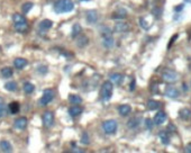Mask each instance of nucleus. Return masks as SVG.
I'll return each instance as SVG.
<instances>
[{
    "mask_svg": "<svg viewBox=\"0 0 191 153\" xmlns=\"http://www.w3.org/2000/svg\"><path fill=\"white\" fill-rule=\"evenodd\" d=\"M159 107H160V102L156 101V100H149L147 101V108L149 111H155Z\"/></svg>",
    "mask_w": 191,
    "mask_h": 153,
    "instance_id": "c85d7f7f",
    "label": "nucleus"
},
{
    "mask_svg": "<svg viewBox=\"0 0 191 153\" xmlns=\"http://www.w3.org/2000/svg\"><path fill=\"white\" fill-rule=\"evenodd\" d=\"M127 16V12L125 9H119L118 12H115V15H112V18H119V19H123Z\"/></svg>",
    "mask_w": 191,
    "mask_h": 153,
    "instance_id": "2f4dec72",
    "label": "nucleus"
},
{
    "mask_svg": "<svg viewBox=\"0 0 191 153\" xmlns=\"http://www.w3.org/2000/svg\"><path fill=\"white\" fill-rule=\"evenodd\" d=\"M183 89H184V90H187V89H188V88H187V85H185V83H183Z\"/></svg>",
    "mask_w": 191,
    "mask_h": 153,
    "instance_id": "c03bdc74",
    "label": "nucleus"
},
{
    "mask_svg": "<svg viewBox=\"0 0 191 153\" xmlns=\"http://www.w3.org/2000/svg\"><path fill=\"white\" fill-rule=\"evenodd\" d=\"M74 8V3L72 0H57L54 3V12L56 14H64L70 12Z\"/></svg>",
    "mask_w": 191,
    "mask_h": 153,
    "instance_id": "f257e3e1",
    "label": "nucleus"
},
{
    "mask_svg": "<svg viewBox=\"0 0 191 153\" xmlns=\"http://www.w3.org/2000/svg\"><path fill=\"white\" fill-rule=\"evenodd\" d=\"M140 117H134V118L129 119L128 123H127V126L128 128H136L140 125Z\"/></svg>",
    "mask_w": 191,
    "mask_h": 153,
    "instance_id": "412c9836",
    "label": "nucleus"
},
{
    "mask_svg": "<svg viewBox=\"0 0 191 153\" xmlns=\"http://www.w3.org/2000/svg\"><path fill=\"white\" fill-rule=\"evenodd\" d=\"M153 125H154V122H153L152 119L147 118L145 121V126H146V128H147V130H152V128H153Z\"/></svg>",
    "mask_w": 191,
    "mask_h": 153,
    "instance_id": "4c0bfd02",
    "label": "nucleus"
},
{
    "mask_svg": "<svg viewBox=\"0 0 191 153\" xmlns=\"http://www.w3.org/2000/svg\"><path fill=\"white\" fill-rule=\"evenodd\" d=\"M1 76L3 78H10V76H12V69L9 68V67L2 68L1 69Z\"/></svg>",
    "mask_w": 191,
    "mask_h": 153,
    "instance_id": "bb28decb",
    "label": "nucleus"
},
{
    "mask_svg": "<svg viewBox=\"0 0 191 153\" xmlns=\"http://www.w3.org/2000/svg\"><path fill=\"white\" fill-rule=\"evenodd\" d=\"M88 37L84 36V35H82V36H79L78 37V41H76V44H78V46H80V47H84V46L88 44Z\"/></svg>",
    "mask_w": 191,
    "mask_h": 153,
    "instance_id": "cd10ccee",
    "label": "nucleus"
},
{
    "mask_svg": "<svg viewBox=\"0 0 191 153\" xmlns=\"http://www.w3.org/2000/svg\"><path fill=\"white\" fill-rule=\"evenodd\" d=\"M82 111H83L82 107H80V106H78V105H74V106H72V107L69 108V115L72 117H78L79 115H81Z\"/></svg>",
    "mask_w": 191,
    "mask_h": 153,
    "instance_id": "9b49d317",
    "label": "nucleus"
},
{
    "mask_svg": "<svg viewBox=\"0 0 191 153\" xmlns=\"http://www.w3.org/2000/svg\"><path fill=\"white\" fill-rule=\"evenodd\" d=\"M5 89L8 91H16L17 90V83L15 81H9V82L5 83Z\"/></svg>",
    "mask_w": 191,
    "mask_h": 153,
    "instance_id": "c756f323",
    "label": "nucleus"
},
{
    "mask_svg": "<svg viewBox=\"0 0 191 153\" xmlns=\"http://www.w3.org/2000/svg\"><path fill=\"white\" fill-rule=\"evenodd\" d=\"M165 96L169 98H178L180 96V92L177 88L174 87H166L165 89Z\"/></svg>",
    "mask_w": 191,
    "mask_h": 153,
    "instance_id": "1a4fd4ad",
    "label": "nucleus"
},
{
    "mask_svg": "<svg viewBox=\"0 0 191 153\" xmlns=\"http://www.w3.org/2000/svg\"><path fill=\"white\" fill-rule=\"evenodd\" d=\"M175 38H178V34H177V35H174V36L171 38V42H170V44H169V46H171V44L174 42V40H175Z\"/></svg>",
    "mask_w": 191,
    "mask_h": 153,
    "instance_id": "a19ab883",
    "label": "nucleus"
},
{
    "mask_svg": "<svg viewBox=\"0 0 191 153\" xmlns=\"http://www.w3.org/2000/svg\"><path fill=\"white\" fill-rule=\"evenodd\" d=\"M82 31V27L79 24H74L72 27V33H71V35H72V37H78L79 35H80V33H81Z\"/></svg>",
    "mask_w": 191,
    "mask_h": 153,
    "instance_id": "b1692460",
    "label": "nucleus"
},
{
    "mask_svg": "<svg viewBox=\"0 0 191 153\" xmlns=\"http://www.w3.org/2000/svg\"><path fill=\"white\" fill-rule=\"evenodd\" d=\"M27 64H28L27 60H26V59H22V57H17V59L14 61L15 68L18 69V70H22V69H24Z\"/></svg>",
    "mask_w": 191,
    "mask_h": 153,
    "instance_id": "f8f14e48",
    "label": "nucleus"
},
{
    "mask_svg": "<svg viewBox=\"0 0 191 153\" xmlns=\"http://www.w3.org/2000/svg\"><path fill=\"white\" fill-rule=\"evenodd\" d=\"M165 121H166V114L164 111H159V113H156V115L154 116V119H153V122H154L155 125H162Z\"/></svg>",
    "mask_w": 191,
    "mask_h": 153,
    "instance_id": "6e6552de",
    "label": "nucleus"
},
{
    "mask_svg": "<svg viewBox=\"0 0 191 153\" xmlns=\"http://www.w3.org/2000/svg\"><path fill=\"white\" fill-rule=\"evenodd\" d=\"M140 24L142 26H143L144 28H147V27H149V24H146L145 19H143V18H142V19L140 20Z\"/></svg>",
    "mask_w": 191,
    "mask_h": 153,
    "instance_id": "58836bf2",
    "label": "nucleus"
},
{
    "mask_svg": "<svg viewBox=\"0 0 191 153\" xmlns=\"http://www.w3.org/2000/svg\"><path fill=\"white\" fill-rule=\"evenodd\" d=\"M0 149H1L3 152H11V151H12V146H11V144L8 141H6V140L0 142Z\"/></svg>",
    "mask_w": 191,
    "mask_h": 153,
    "instance_id": "a211bd4d",
    "label": "nucleus"
},
{
    "mask_svg": "<svg viewBox=\"0 0 191 153\" xmlns=\"http://www.w3.org/2000/svg\"><path fill=\"white\" fill-rule=\"evenodd\" d=\"M5 115V100L0 97V118Z\"/></svg>",
    "mask_w": 191,
    "mask_h": 153,
    "instance_id": "e433bc0d",
    "label": "nucleus"
},
{
    "mask_svg": "<svg viewBox=\"0 0 191 153\" xmlns=\"http://www.w3.org/2000/svg\"><path fill=\"white\" fill-rule=\"evenodd\" d=\"M12 20H14V24H16V23H26V22H27V19H26V18L20 14H15L14 16H12Z\"/></svg>",
    "mask_w": 191,
    "mask_h": 153,
    "instance_id": "7c9ffc66",
    "label": "nucleus"
},
{
    "mask_svg": "<svg viewBox=\"0 0 191 153\" xmlns=\"http://www.w3.org/2000/svg\"><path fill=\"white\" fill-rule=\"evenodd\" d=\"M53 99H54V91L52 90V89H45L44 92H43L42 98L39 99L38 104H39V106L45 107V106H47Z\"/></svg>",
    "mask_w": 191,
    "mask_h": 153,
    "instance_id": "7ed1b4c3",
    "label": "nucleus"
},
{
    "mask_svg": "<svg viewBox=\"0 0 191 153\" xmlns=\"http://www.w3.org/2000/svg\"><path fill=\"white\" fill-rule=\"evenodd\" d=\"M52 26H53V22H52V20L44 19L39 23L38 28H39V31H47V29H50L51 27H52Z\"/></svg>",
    "mask_w": 191,
    "mask_h": 153,
    "instance_id": "2eb2a0df",
    "label": "nucleus"
},
{
    "mask_svg": "<svg viewBox=\"0 0 191 153\" xmlns=\"http://www.w3.org/2000/svg\"><path fill=\"white\" fill-rule=\"evenodd\" d=\"M162 78L165 82L173 83V82H175V81H178L179 76H178L177 72H174V71H172V70H165L164 72H163Z\"/></svg>",
    "mask_w": 191,
    "mask_h": 153,
    "instance_id": "39448f33",
    "label": "nucleus"
},
{
    "mask_svg": "<svg viewBox=\"0 0 191 153\" xmlns=\"http://www.w3.org/2000/svg\"><path fill=\"white\" fill-rule=\"evenodd\" d=\"M33 3L32 2H26V3H24V5H22V12H24V14H27L28 12H29V10H31L32 8H33Z\"/></svg>",
    "mask_w": 191,
    "mask_h": 153,
    "instance_id": "72a5a7b5",
    "label": "nucleus"
},
{
    "mask_svg": "<svg viewBox=\"0 0 191 153\" xmlns=\"http://www.w3.org/2000/svg\"><path fill=\"white\" fill-rule=\"evenodd\" d=\"M43 125L46 128L52 127L54 125V114L52 111H45L43 114Z\"/></svg>",
    "mask_w": 191,
    "mask_h": 153,
    "instance_id": "423d86ee",
    "label": "nucleus"
},
{
    "mask_svg": "<svg viewBox=\"0 0 191 153\" xmlns=\"http://www.w3.org/2000/svg\"><path fill=\"white\" fill-rule=\"evenodd\" d=\"M67 99H69V101H70L71 104H73V105H78V104H81V102H82L81 97L78 96V95H74V94L70 95Z\"/></svg>",
    "mask_w": 191,
    "mask_h": 153,
    "instance_id": "5701e85b",
    "label": "nucleus"
},
{
    "mask_svg": "<svg viewBox=\"0 0 191 153\" xmlns=\"http://www.w3.org/2000/svg\"><path fill=\"white\" fill-rule=\"evenodd\" d=\"M100 34L102 35V37H107V36H111L112 34V31L111 28H109V27H101L100 28Z\"/></svg>",
    "mask_w": 191,
    "mask_h": 153,
    "instance_id": "473e14b6",
    "label": "nucleus"
},
{
    "mask_svg": "<svg viewBox=\"0 0 191 153\" xmlns=\"http://www.w3.org/2000/svg\"><path fill=\"white\" fill-rule=\"evenodd\" d=\"M19 109H20V106H19V104H18L17 101L10 102V104H9V106H8L9 113L12 114V115H15V114L18 113V111H19Z\"/></svg>",
    "mask_w": 191,
    "mask_h": 153,
    "instance_id": "f3484780",
    "label": "nucleus"
},
{
    "mask_svg": "<svg viewBox=\"0 0 191 153\" xmlns=\"http://www.w3.org/2000/svg\"><path fill=\"white\" fill-rule=\"evenodd\" d=\"M86 18L89 24H96L98 20V12L96 10H88L86 12Z\"/></svg>",
    "mask_w": 191,
    "mask_h": 153,
    "instance_id": "0eeeda50",
    "label": "nucleus"
},
{
    "mask_svg": "<svg viewBox=\"0 0 191 153\" xmlns=\"http://www.w3.org/2000/svg\"><path fill=\"white\" fill-rule=\"evenodd\" d=\"M129 89H130L132 91L135 90V79H133V81L130 82V87H129Z\"/></svg>",
    "mask_w": 191,
    "mask_h": 153,
    "instance_id": "ea45409f",
    "label": "nucleus"
},
{
    "mask_svg": "<svg viewBox=\"0 0 191 153\" xmlns=\"http://www.w3.org/2000/svg\"><path fill=\"white\" fill-rule=\"evenodd\" d=\"M179 116L182 119H189L191 116V111H189L188 108H183L179 111Z\"/></svg>",
    "mask_w": 191,
    "mask_h": 153,
    "instance_id": "393cba45",
    "label": "nucleus"
},
{
    "mask_svg": "<svg viewBox=\"0 0 191 153\" xmlns=\"http://www.w3.org/2000/svg\"><path fill=\"white\" fill-rule=\"evenodd\" d=\"M14 25H15V29H16L18 33H24V32H26L28 28L27 22H26V23H16V24H14Z\"/></svg>",
    "mask_w": 191,
    "mask_h": 153,
    "instance_id": "4be33fe9",
    "label": "nucleus"
},
{
    "mask_svg": "<svg viewBox=\"0 0 191 153\" xmlns=\"http://www.w3.org/2000/svg\"><path fill=\"white\" fill-rule=\"evenodd\" d=\"M47 67H45V65H38L37 67V72H38L39 74H46L47 73Z\"/></svg>",
    "mask_w": 191,
    "mask_h": 153,
    "instance_id": "c9c22d12",
    "label": "nucleus"
},
{
    "mask_svg": "<svg viewBox=\"0 0 191 153\" xmlns=\"http://www.w3.org/2000/svg\"><path fill=\"white\" fill-rule=\"evenodd\" d=\"M114 29H115L116 33H126L129 31V26L126 23H117Z\"/></svg>",
    "mask_w": 191,
    "mask_h": 153,
    "instance_id": "ddd939ff",
    "label": "nucleus"
},
{
    "mask_svg": "<svg viewBox=\"0 0 191 153\" xmlns=\"http://www.w3.org/2000/svg\"><path fill=\"white\" fill-rule=\"evenodd\" d=\"M22 89H24V91H25L26 94H32L35 90V86L31 82H25L24 86H22Z\"/></svg>",
    "mask_w": 191,
    "mask_h": 153,
    "instance_id": "a878e982",
    "label": "nucleus"
},
{
    "mask_svg": "<svg viewBox=\"0 0 191 153\" xmlns=\"http://www.w3.org/2000/svg\"><path fill=\"white\" fill-rule=\"evenodd\" d=\"M159 137H160L161 142H162L164 145H168L169 143H170V136H169L168 132H165V131H162V132L159 134Z\"/></svg>",
    "mask_w": 191,
    "mask_h": 153,
    "instance_id": "6ab92c4d",
    "label": "nucleus"
},
{
    "mask_svg": "<svg viewBox=\"0 0 191 153\" xmlns=\"http://www.w3.org/2000/svg\"><path fill=\"white\" fill-rule=\"evenodd\" d=\"M124 80V76H121L120 73H112L110 74V81L112 83H115V85H120L123 82Z\"/></svg>",
    "mask_w": 191,
    "mask_h": 153,
    "instance_id": "dca6fc26",
    "label": "nucleus"
},
{
    "mask_svg": "<svg viewBox=\"0 0 191 153\" xmlns=\"http://www.w3.org/2000/svg\"><path fill=\"white\" fill-rule=\"evenodd\" d=\"M81 143L84 145H87L90 143V140H89V135L87 134V132H84L82 133V136H81Z\"/></svg>",
    "mask_w": 191,
    "mask_h": 153,
    "instance_id": "f704fd0d",
    "label": "nucleus"
},
{
    "mask_svg": "<svg viewBox=\"0 0 191 153\" xmlns=\"http://www.w3.org/2000/svg\"><path fill=\"white\" fill-rule=\"evenodd\" d=\"M79 1H89V0H79Z\"/></svg>",
    "mask_w": 191,
    "mask_h": 153,
    "instance_id": "a18cd8bd",
    "label": "nucleus"
},
{
    "mask_svg": "<svg viewBox=\"0 0 191 153\" xmlns=\"http://www.w3.org/2000/svg\"><path fill=\"white\" fill-rule=\"evenodd\" d=\"M28 124V121L26 117H19V118H17L15 121V127L18 128V130H24V128L27 126Z\"/></svg>",
    "mask_w": 191,
    "mask_h": 153,
    "instance_id": "9d476101",
    "label": "nucleus"
},
{
    "mask_svg": "<svg viewBox=\"0 0 191 153\" xmlns=\"http://www.w3.org/2000/svg\"><path fill=\"white\" fill-rule=\"evenodd\" d=\"M118 128V124L115 119H109L102 123V130L106 134H114Z\"/></svg>",
    "mask_w": 191,
    "mask_h": 153,
    "instance_id": "20e7f679",
    "label": "nucleus"
},
{
    "mask_svg": "<svg viewBox=\"0 0 191 153\" xmlns=\"http://www.w3.org/2000/svg\"><path fill=\"white\" fill-rule=\"evenodd\" d=\"M101 98L105 101H108V100L111 98L112 96V82L111 81H106V82L102 85V88H101Z\"/></svg>",
    "mask_w": 191,
    "mask_h": 153,
    "instance_id": "f03ea898",
    "label": "nucleus"
},
{
    "mask_svg": "<svg viewBox=\"0 0 191 153\" xmlns=\"http://www.w3.org/2000/svg\"><path fill=\"white\" fill-rule=\"evenodd\" d=\"M102 44H104L106 47L110 48L114 46L115 44V40L112 38V36H107V37H102Z\"/></svg>",
    "mask_w": 191,
    "mask_h": 153,
    "instance_id": "aec40b11",
    "label": "nucleus"
},
{
    "mask_svg": "<svg viewBox=\"0 0 191 153\" xmlns=\"http://www.w3.org/2000/svg\"><path fill=\"white\" fill-rule=\"evenodd\" d=\"M182 7H183V6H179L178 8L175 7V10H177V12H179V10H181V9H182Z\"/></svg>",
    "mask_w": 191,
    "mask_h": 153,
    "instance_id": "37998d69",
    "label": "nucleus"
},
{
    "mask_svg": "<svg viewBox=\"0 0 191 153\" xmlns=\"http://www.w3.org/2000/svg\"><path fill=\"white\" fill-rule=\"evenodd\" d=\"M118 113L120 116H127L132 113V107L129 105H121L118 107Z\"/></svg>",
    "mask_w": 191,
    "mask_h": 153,
    "instance_id": "4468645a",
    "label": "nucleus"
},
{
    "mask_svg": "<svg viewBox=\"0 0 191 153\" xmlns=\"http://www.w3.org/2000/svg\"><path fill=\"white\" fill-rule=\"evenodd\" d=\"M187 151H188V152H190V153H191V143H190V144L188 145V146H187Z\"/></svg>",
    "mask_w": 191,
    "mask_h": 153,
    "instance_id": "79ce46f5",
    "label": "nucleus"
}]
</instances>
